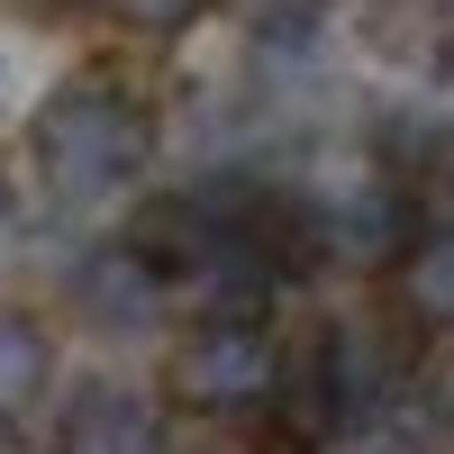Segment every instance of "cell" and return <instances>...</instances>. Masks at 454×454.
Instances as JSON below:
<instances>
[{
  "label": "cell",
  "mask_w": 454,
  "mask_h": 454,
  "mask_svg": "<svg viewBox=\"0 0 454 454\" xmlns=\"http://www.w3.org/2000/svg\"><path fill=\"white\" fill-rule=\"evenodd\" d=\"M145 145H155V119H145V100L119 73H73L27 119V164H36V182H46L64 209L119 200L137 182V164H145Z\"/></svg>",
  "instance_id": "1"
},
{
  "label": "cell",
  "mask_w": 454,
  "mask_h": 454,
  "mask_svg": "<svg viewBox=\"0 0 454 454\" xmlns=\"http://www.w3.org/2000/svg\"><path fill=\"white\" fill-rule=\"evenodd\" d=\"M282 391V336L263 318H192L182 346L164 355V400L182 419H263Z\"/></svg>",
  "instance_id": "2"
},
{
  "label": "cell",
  "mask_w": 454,
  "mask_h": 454,
  "mask_svg": "<svg viewBox=\"0 0 454 454\" xmlns=\"http://www.w3.org/2000/svg\"><path fill=\"white\" fill-rule=\"evenodd\" d=\"M55 454H164V400L137 382H73L55 409Z\"/></svg>",
  "instance_id": "3"
},
{
  "label": "cell",
  "mask_w": 454,
  "mask_h": 454,
  "mask_svg": "<svg viewBox=\"0 0 454 454\" xmlns=\"http://www.w3.org/2000/svg\"><path fill=\"white\" fill-rule=\"evenodd\" d=\"M391 300H400V327L419 336H454V218L409 227L400 254H391Z\"/></svg>",
  "instance_id": "4"
},
{
  "label": "cell",
  "mask_w": 454,
  "mask_h": 454,
  "mask_svg": "<svg viewBox=\"0 0 454 454\" xmlns=\"http://www.w3.org/2000/svg\"><path fill=\"white\" fill-rule=\"evenodd\" d=\"M73 309H82L91 327H109V336H128V327H145L164 309V291H155V273L128 254V237L119 246H100V254H82V273H73Z\"/></svg>",
  "instance_id": "5"
},
{
  "label": "cell",
  "mask_w": 454,
  "mask_h": 454,
  "mask_svg": "<svg viewBox=\"0 0 454 454\" xmlns=\"http://www.w3.org/2000/svg\"><path fill=\"white\" fill-rule=\"evenodd\" d=\"M55 400V327L36 309H0V436Z\"/></svg>",
  "instance_id": "6"
},
{
  "label": "cell",
  "mask_w": 454,
  "mask_h": 454,
  "mask_svg": "<svg viewBox=\"0 0 454 454\" xmlns=\"http://www.w3.org/2000/svg\"><path fill=\"white\" fill-rule=\"evenodd\" d=\"M82 10L119 19V27H137V36H173V27L200 19V0H82Z\"/></svg>",
  "instance_id": "7"
},
{
  "label": "cell",
  "mask_w": 454,
  "mask_h": 454,
  "mask_svg": "<svg viewBox=\"0 0 454 454\" xmlns=\"http://www.w3.org/2000/svg\"><path fill=\"white\" fill-rule=\"evenodd\" d=\"M427 55L454 73V0H436V19H427Z\"/></svg>",
  "instance_id": "8"
},
{
  "label": "cell",
  "mask_w": 454,
  "mask_h": 454,
  "mask_svg": "<svg viewBox=\"0 0 454 454\" xmlns=\"http://www.w3.org/2000/svg\"><path fill=\"white\" fill-rule=\"evenodd\" d=\"M0 227H10V173H0Z\"/></svg>",
  "instance_id": "9"
},
{
  "label": "cell",
  "mask_w": 454,
  "mask_h": 454,
  "mask_svg": "<svg viewBox=\"0 0 454 454\" xmlns=\"http://www.w3.org/2000/svg\"><path fill=\"white\" fill-rule=\"evenodd\" d=\"M364 454H400V445H364Z\"/></svg>",
  "instance_id": "10"
},
{
  "label": "cell",
  "mask_w": 454,
  "mask_h": 454,
  "mask_svg": "<svg viewBox=\"0 0 454 454\" xmlns=\"http://www.w3.org/2000/svg\"><path fill=\"white\" fill-rule=\"evenodd\" d=\"M0 454H10V436H0Z\"/></svg>",
  "instance_id": "11"
}]
</instances>
